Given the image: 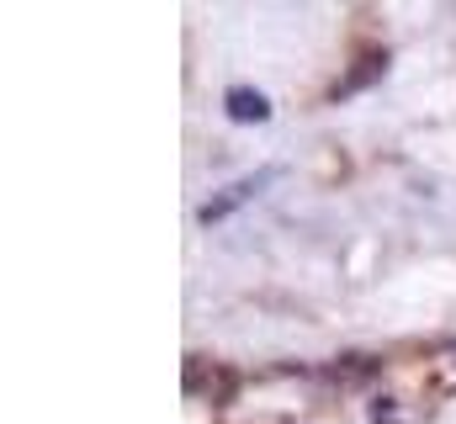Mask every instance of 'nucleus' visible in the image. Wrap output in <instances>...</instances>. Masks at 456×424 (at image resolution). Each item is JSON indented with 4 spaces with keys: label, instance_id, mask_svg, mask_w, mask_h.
<instances>
[{
    "label": "nucleus",
    "instance_id": "obj_1",
    "mask_svg": "<svg viewBox=\"0 0 456 424\" xmlns=\"http://www.w3.org/2000/svg\"><path fill=\"white\" fill-rule=\"evenodd\" d=\"M228 106H233V111H244V117H260V111H265V106L255 102V96H233Z\"/></svg>",
    "mask_w": 456,
    "mask_h": 424
}]
</instances>
